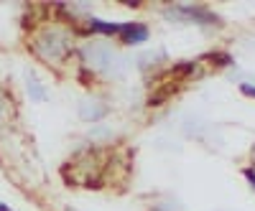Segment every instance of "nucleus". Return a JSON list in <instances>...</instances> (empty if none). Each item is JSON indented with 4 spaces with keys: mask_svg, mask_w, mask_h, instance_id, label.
<instances>
[{
    "mask_svg": "<svg viewBox=\"0 0 255 211\" xmlns=\"http://www.w3.org/2000/svg\"><path fill=\"white\" fill-rule=\"evenodd\" d=\"M145 38H148V26H143V23H123L120 41L125 46H138Z\"/></svg>",
    "mask_w": 255,
    "mask_h": 211,
    "instance_id": "3",
    "label": "nucleus"
},
{
    "mask_svg": "<svg viewBox=\"0 0 255 211\" xmlns=\"http://www.w3.org/2000/svg\"><path fill=\"white\" fill-rule=\"evenodd\" d=\"M84 61L95 69V71H110L115 64V54L108 44H90L84 49Z\"/></svg>",
    "mask_w": 255,
    "mask_h": 211,
    "instance_id": "2",
    "label": "nucleus"
},
{
    "mask_svg": "<svg viewBox=\"0 0 255 211\" xmlns=\"http://www.w3.org/2000/svg\"><path fill=\"white\" fill-rule=\"evenodd\" d=\"M243 176L250 181V186L255 188V171H253V168H245V171H243Z\"/></svg>",
    "mask_w": 255,
    "mask_h": 211,
    "instance_id": "7",
    "label": "nucleus"
},
{
    "mask_svg": "<svg viewBox=\"0 0 255 211\" xmlns=\"http://www.w3.org/2000/svg\"><path fill=\"white\" fill-rule=\"evenodd\" d=\"M8 112H10V102H8V97L3 92H0V122L8 120Z\"/></svg>",
    "mask_w": 255,
    "mask_h": 211,
    "instance_id": "6",
    "label": "nucleus"
},
{
    "mask_svg": "<svg viewBox=\"0 0 255 211\" xmlns=\"http://www.w3.org/2000/svg\"><path fill=\"white\" fill-rule=\"evenodd\" d=\"M33 49L44 61H64L72 49V31L61 26H49L33 38Z\"/></svg>",
    "mask_w": 255,
    "mask_h": 211,
    "instance_id": "1",
    "label": "nucleus"
},
{
    "mask_svg": "<svg viewBox=\"0 0 255 211\" xmlns=\"http://www.w3.org/2000/svg\"><path fill=\"white\" fill-rule=\"evenodd\" d=\"M0 211H10V209H8L5 204H0Z\"/></svg>",
    "mask_w": 255,
    "mask_h": 211,
    "instance_id": "9",
    "label": "nucleus"
},
{
    "mask_svg": "<svg viewBox=\"0 0 255 211\" xmlns=\"http://www.w3.org/2000/svg\"><path fill=\"white\" fill-rule=\"evenodd\" d=\"M28 92H33V97L41 102V99H46V92L38 87V81H36V76H28Z\"/></svg>",
    "mask_w": 255,
    "mask_h": 211,
    "instance_id": "5",
    "label": "nucleus"
},
{
    "mask_svg": "<svg viewBox=\"0 0 255 211\" xmlns=\"http://www.w3.org/2000/svg\"><path fill=\"white\" fill-rule=\"evenodd\" d=\"M240 92H243V94H248V97H255V87H253V84H243Z\"/></svg>",
    "mask_w": 255,
    "mask_h": 211,
    "instance_id": "8",
    "label": "nucleus"
},
{
    "mask_svg": "<svg viewBox=\"0 0 255 211\" xmlns=\"http://www.w3.org/2000/svg\"><path fill=\"white\" fill-rule=\"evenodd\" d=\"M250 155H253V163H255V145H253V150H250Z\"/></svg>",
    "mask_w": 255,
    "mask_h": 211,
    "instance_id": "10",
    "label": "nucleus"
},
{
    "mask_svg": "<svg viewBox=\"0 0 255 211\" xmlns=\"http://www.w3.org/2000/svg\"><path fill=\"white\" fill-rule=\"evenodd\" d=\"M90 28L95 33H105V36H120L123 23H105V20H92L90 18Z\"/></svg>",
    "mask_w": 255,
    "mask_h": 211,
    "instance_id": "4",
    "label": "nucleus"
}]
</instances>
